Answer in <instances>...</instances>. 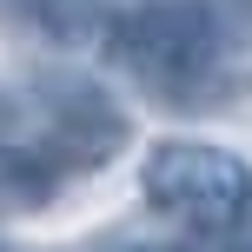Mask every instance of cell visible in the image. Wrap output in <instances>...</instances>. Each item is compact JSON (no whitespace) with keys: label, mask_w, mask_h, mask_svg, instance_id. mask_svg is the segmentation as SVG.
<instances>
[{"label":"cell","mask_w":252,"mask_h":252,"mask_svg":"<svg viewBox=\"0 0 252 252\" xmlns=\"http://www.w3.org/2000/svg\"><path fill=\"white\" fill-rule=\"evenodd\" d=\"M60 179H66V173H60L40 146H7V139H0V206L33 213V206H47L53 192H60Z\"/></svg>","instance_id":"277c9868"},{"label":"cell","mask_w":252,"mask_h":252,"mask_svg":"<svg viewBox=\"0 0 252 252\" xmlns=\"http://www.w3.org/2000/svg\"><path fill=\"white\" fill-rule=\"evenodd\" d=\"M113 252H186V246H113Z\"/></svg>","instance_id":"8992f818"},{"label":"cell","mask_w":252,"mask_h":252,"mask_svg":"<svg viewBox=\"0 0 252 252\" xmlns=\"http://www.w3.org/2000/svg\"><path fill=\"white\" fill-rule=\"evenodd\" d=\"M0 126H7V100H0Z\"/></svg>","instance_id":"52a82bcc"},{"label":"cell","mask_w":252,"mask_h":252,"mask_svg":"<svg viewBox=\"0 0 252 252\" xmlns=\"http://www.w3.org/2000/svg\"><path fill=\"white\" fill-rule=\"evenodd\" d=\"M0 252H20V246H7V239H0Z\"/></svg>","instance_id":"ba28073f"},{"label":"cell","mask_w":252,"mask_h":252,"mask_svg":"<svg viewBox=\"0 0 252 252\" xmlns=\"http://www.w3.org/2000/svg\"><path fill=\"white\" fill-rule=\"evenodd\" d=\"M206 13L219 20L226 53H252V0H206Z\"/></svg>","instance_id":"5b68a950"},{"label":"cell","mask_w":252,"mask_h":252,"mask_svg":"<svg viewBox=\"0 0 252 252\" xmlns=\"http://www.w3.org/2000/svg\"><path fill=\"white\" fill-rule=\"evenodd\" d=\"M106 53L139 87L166 93V100H192L199 87H213L226 40H219V20L206 13V0H146V7L106 20Z\"/></svg>","instance_id":"6da1fadb"},{"label":"cell","mask_w":252,"mask_h":252,"mask_svg":"<svg viewBox=\"0 0 252 252\" xmlns=\"http://www.w3.org/2000/svg\"><path fill=\"white\" fill-rule=\"evenodd\" d=\"M40 139L33 146L47 153L60 173H100L106 159H120L126 139H133V120L100 80L87 73H53L40 80Z\"/></svg>","instance_id":"3957f363"},{"label":"cell","mask_w":252,"mask_h":252,"mask_svg":"<svg viewBox=\"0 0 252 252\" xmlns=\"http://www.w3.org/2000/svg\"><path fill=\"white\" fill-rule=\"evenodd\" d=\"M139 186L192 232H239L252 219V166L213 139H159L139 166Z\"/></svg>","instance_id":"7a4b0ae2"}]
</instances>
